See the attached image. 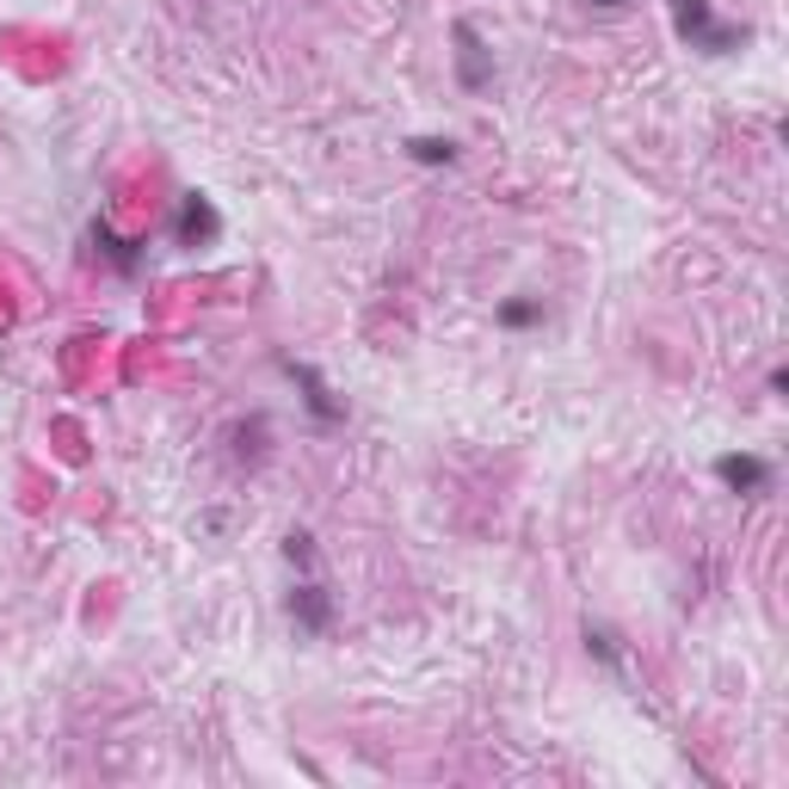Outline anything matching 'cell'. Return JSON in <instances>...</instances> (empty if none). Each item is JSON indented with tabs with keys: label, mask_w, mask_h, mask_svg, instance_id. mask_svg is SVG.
<instances>
[{
	"label": "cell",
	"mask_w": 789,
	"mask_h": 789,
	"mask_svg": "<svg viewBox=\"0 0 789 789\" xmlns=\"http://www.w3.org/2000/svg\"><path fill=\"white\" fill-rule=\"evenodd\" d=\"M673 25H678V38H685L691 50H704V56H734V50L752 38L747 25H721V19L709 13V0H673Z\"/></svg>",
	"instance_id": "obj_1"
},
{
	"label": "cell",
	"mask_w": 789,
	"mask_h": 789,
	"mask_svg": "<svg viewBox=\"0 0 789 789\" xmlns=\"http://www.w3.org/2000/svg\"><path fill=\"white\" fill-rule=\"evenodd\" d=\"M216 235H222V216H216V204L204 198V191H186V198H179V216H173V241L198 253V247H210Z\"/></svg>",
	"instance_id": "obj_3"
},
{
	"label": "cell",
	"mask_w": 789,
	"mask_h": 789,
	"mask_svg": "<svg viewBox=\"0 0 789 789\" xmlns=\"http://www.w3.org/2000/svg\"><path fill=\"white\" fill-rule=\"evenodd\" d=\"M93 241H100V253L105 259H112V266H117V272H143V241H117V235L112 229H105V222H93Z\"/></svg>",
	"instance_id": "obj_7"
},
{
	"label": "cell",
	"mask_w": 789,
	"mask_h": 789,
	"mask_svg": "<svg viewBox=\"0 0 789 789\" xmlns=\"http://www.w3.org/2000/svg\"><path fill=\"white\" fill-rule=\"evenodd\" d=\"M586 7H604V13H617V7H623V0H586Z\"/></svg>",
	"instance_id": "obj_12"
},
{
	"label": "cell",
	"mask_w": 789,
	"mask_h": 789,
	"mask_svg": "<svg viewBox=\"0 0 789 789\" xmlns=\"http://www.w3.org/2000/svg\"><path fill=\"white\" fill-rule=\"evenodd\" d=\"M450 43H457V81L469 86V93H488L494 86V50L481 43V31H475L469 19H457V25H450Z\"/></svg>",
	"instance_id": "obj_2"
},
{
	"label": "cell",
	"mask_w": 789,
	"mask_h": 789,
	"mask_svg": "<svg viewBox=\"0 0 789 789\" xmlns=\"http://www.w3.org/2000/svg\"><path fill=\"white\" fill-rule=\"evenodd\" d=\"M284 371H290V383L302 388V407H309V414H315L321 426H340V419H345V402H333V388L315 376V364H297V359H284Z\"/></svg>",
	"instance_id": "obj_5"
},
{
	"label": "cell",
	"mask_w": 789,
	"mask_h": 789,
	"mask_svg": "<svg viewBox=\"0 0 789 789\" xmlns=\"http://www.w3.org/2000/svg\"><path fill=\"white\" fill-rule=\"evenodd\" d=\"M407 155H414L419 167H450V160H457V143H450V136H414Z\"/></svg>",
	"instance_id": "obj_8"
},
{
	"label": "cell",
	"mask_w": 789,
	"mask_h": 789,
	"mask_svg": "<svg viewBox=\"0 0 789 789\" xmlns=\"http://www.w3.org/2000/svg\"><path fill=\"white\" fill-rule=\"evenodd\" d=\"M284 561L309 574V568H315V537H309V531H290V537H284Z\"/></svg>",
	"instance_id": "obj_10"
},
{
	"label": "cell",
	"mask_w": 789,
	"mask_h": 789,
	"mask_svg": "<svg viewBox=\"0 0 789 789\" xmlns=\"http://www.w3.org/2000/svg\"><path fill=\"white\" fill-rule=\"evenodd\" d=\"M586 654H599L604 666H617V635H611V630H592V623H586Z\"/></svg>",
	"instance_id": "obj_11"
},
{
	"label": "cell",
	"mask_w": 789,
	"mask_h": 789,
	"mask_svg": "<svg viewBox=\"0 0 789 789\" xmlns=\"http://www.w3.org/2000/svg\"><path fill=\"white\" fill-rule=\"evenodd\" d=\"M290 623H297L302 635H328V623H333V599L315 586V580H302V586L290 592Z\"/></svg>",
	"instance_id": "obj_6"
},
{
	"label": "cell",
	"mask_w": 789,
	"mask_h": 789,
	"mask_svg": "<svg viewBox=\"0 0 789 789\" xmlns=\"http://www.w3.org/2000/svg\"><path fill=\"white\" fill-rule=\"evenodd\" d=\"M716 481L728 494H747V500H759V494H771V463L765 457H747V450H728V457H716Z\"/></svg>",
	"instance_id": "obj_4"
},
{
	"label": "cell",
	"mask_w": 789,
	"mask_h": 789,
	"mask_svg": "<svg viewBox=\"0 0 789 789\" xmlns=\"http://www.w3.org/2000/svg\"><path fill=\"white\" fill-rule=\"evenodd\" d=\"M537 321H543V302H537V297L500 302V328H537Z\"/></svg>",
	"instance_id": "obj_9"
}]
</instances>
